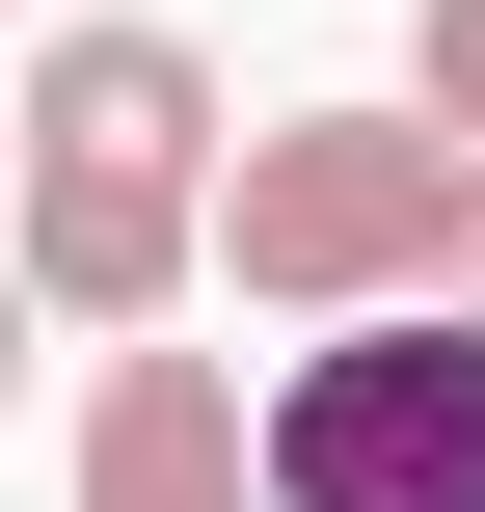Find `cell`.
Instances as JSON below:
<instances>
[{"label": "cell", "instance_id": "obj_1", "mask_svg": "<svg viewBox=\"0 0 485 512\" xmlns=\"http://www.w3.org/2000/svg\"><path fill=\"white\" fill-rule=\"evenodd\" d=\"M216 162H243V108H216V54L189 27H54L27 54V297H54V351H162L189 297H216Z\"/></svg>", "mask_w": 485, "mask_h": 512}, {"label": "cell", "instance_id": "obj_2", "mask_svg": "<svg viewBox=\"0 0 485 512\" xmlns=\"http://www.w3.org/2000/svg\"><path fill=\"white\" fill-rule=\"evenodd\" d=\"M459 189H485V135H432L405 81H378V108H270V135L216 162V297H270V324H405V297H459Z\"/></svg>", "mask_w": 485, "mask_h": 512}, {"label": "cell", "instance_id": "obj_3", "mask_svg": "<svg viewBox=\"0 0 485 512\" xmlns=\"http://www.w3.org/2000/svg\"><path fill=\"white\" fill-rule=\"evenodd\" d=\"M270 512H485V324H297L270 351Z\"/></svg>", "mask_w": 485, "mask_h": 512}, {"label": "cell", "instance_id": "obj_4", "mask_svg": "<svg viewBox=\"0 0 485 512\" xmlns=\"http://www.w3.org/2000/svg\"><path fill=\"white\" fill-rule=\"evenodd\" d=\"M54 512H270V378L243 351H81Z\"/></svg>", "mask_w": 485, "mask_h": 512}, {"label": "cell", "instance_id": "obj_5", "mask_svg": "<svg viewBox=\"0 0 485 512\" xmlns=\"http://www.w3.org/2000/svg\"><path fill=\"white\" fill-rule=\"evenodd\" d=\"M405 108H432V135H485V0H405Z\"/></svg>", "mask_w": 485, "mask_h": 512}, {"label": "cell", "instance_id": "obj_6", "mask_svg": "<svg viewBox=\"0 0 485 512\" xmlns=\"http://www.w3.org/2000/svg\"><path fill=\"white\" fill-rule=\"evenodd\" d=\"M27 324H54V297H27V270H0V432H27Z\"/></svg>", "mask_w": 485, "mask_h": 512}, {"label": "cell", "instance_id": "obj_7", "mask_svg": "<svg viewBox=\"0 0 485 512\" xmlns=\"http://www.w3.org/2000/svg\"><path fill=\"white\" fill-rule=\"evenodd\" d=\"M459 324H485V189H459Z\"/></svg>", "mask_w": 485, "mask_h": 512}, {"label": "cell", "instance_id": "obj_8", "mask_svg": "<svg viewBox=\"0 0 485 512\" xmlns=\"http://www.w3.org/2000/svg\"><path fill=\"white\" fill-rule=\"evenodd\" d=\"M0 189H27V81H0Z\"/></svg>", "mask_w": 485, "mask_h": 512}]
</instances>
